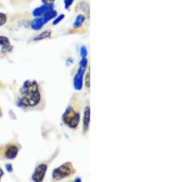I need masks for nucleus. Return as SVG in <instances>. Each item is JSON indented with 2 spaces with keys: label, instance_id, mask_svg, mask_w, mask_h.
Segmentation results:
<instances>
[{
  "label": "nucleus",
  "instance_id": "1",
  "mask_svg": "<svg viewBox=\"0 0 184 182\" xmlns=\"http://www.w3.org/2000/svg\"><path fill=\"white\" fill-rule=\"evenodd\" d=\"M18 105L27 109H36L42 102L41 89L36 81H27L17 94Z\"/></svg>",
  "mask_w": 184,
  "mask_h": 182
},
{
  "label": "nucleus",
  "instance_id": "13",
  "mask_svg": "<svg viewBox=\"0 0 184 182\" xmlns=\"http://www.w3.org/2000/svg\"><path fill=\"white\" fill-rule=\"evenodd\" d=\"M0 6H1V3H0Z\"/></svg>",
  "mask_w": 184,
  "mask_h": 182
},
{
  "label": "nucleus",
  "instance_id": "11",
  "mask_svg": "<svg viewBox=\"0 0 184 182\" xmlns=\"http://www.w3.org/2000/svg\"><path fill=\"white\" fill-rule=\"evenodd\" d=\"M55 0H42V2L45 5H51L55 2Z\"/></svg>",
  "mask_w": 184,
  "mask_h": 182
},
{
  "label": "nucleus",
  "instance_id": "4",
  "mask_svg": "<svg viewBox=\"0 0 184 182\" xmlns=\"http://www.w3.org/2000/svg\"><path fill=\"white\" fill-rule=\"evenodd\" d=\"M63 119L65 122L69 126L75 128L79 123V113L77 109H74V107L71 106L66 111Z\"/></svg>",
  "mask_w": 184,
  "mask_h": 182
},
{
  "label": "nucleus",
  "instance_id": "9",
  "mask_svg": "<svg viewBox=\"0 0 184 182\" xmlns=\"http://www.w3.org/2000/svg\"><path fill=\"white\" fill-rule=\"evenodd\" d=\"M7 20V15L4 13L0 12V27L4 25Z\"/></svg>",
  "mask_w": 184,
  "mask_h": 182
},
{
  "label": "nucleus",
  "instance_id": "6",
  "mask_svg": "<svg viewBox=\"0 0 184 182\" xmlns=\"http://www.w3.org/2000/svg\"><path fill=\"white\" fill-rule=\"evenodd\" d=\"M90 122V109L88 107H87L85 112H84V117H83V133H87L88 130Z\"/></svg>",
  "mask_w": 184,
  "mask_h": 182
},
{
  "label": "nucleus",
  "instance_id": "7",
  "mask_svg": "<svg viewBox=\"0 0 184 182\" xmlns=\"http://www.w3.org/2000/svg\"><path fill=\"white\" fill-rule=\"evenodd\" d=\"M32 0H9L11 4L15 7L25 6L32 2Z\"/></svg>",
  "mask_w": 184,
  "mask_h": 182
},
{
  "label": "nucleus",
  "instance_id": "2",
  "mask_svg": "<svg viewBox=\"0 0 184 182\" xmlns=\"http://www.w3.org/2000/svg\"><path fill=\"white\" fill-rule=\"evenodd\" d=\"M74 173V169L72 164L66 163L53 171V178L55 180H60L72 176Z\"/></svg>",
  "mask_w": 184,
  "mask_h": 182
},
{
  "label": "nucleus",
  "instance_id": "3",
  "mask_svg": "<svg viewBox=\"0 0 184 182\" xmlns=\"http://www.w3.org/2000/svg\"><path fill=\"white\" fill-rule=\"evenodd\" d=\"M20 148L19 144L12 143L0 147V156L6 159H14L17 155Z\"/></svg>",
  "mask_w": 184,
  "mask_h": 182
},
{
  "label": "nucleus",
  "instance_id": "5",
  "mask_svg": "<svg viewBox=\"0 0 184 182\" xmlns=\"http://www.w3.org/2000/svg\"><path fill=\"white\" fill-rule=\"evenodd\" d=\"M47 165L45 164H41L38 166L33 175V180L37 181H42L47 171Z\"/></svg>",
  "mask_w": 184,
  "mask_h": 182
},
{
  "label": "nucleus",
  "instance_id": "8",
  "mask_svg": "<svg viewBox=\"0 0 184 182\" xmlns=\"http://www.w3.org/2000/svg\"><path fill=\"white\" fill-rule=\"evenodd\" d=\"M85 84L86 87L88 89L90 87V66L88 65L87 67V70L86 72V75L85 77Z\"/></svg>",
  "mask_w": 184,
  "mask_h": 182
},
{
  "label": "nucleus",
  "instance_id": "10",
  "mask_svg": "<svg viewBox=\"0 0 184 182\" xmlns=\"http://www.w3.org/2000/svg\"><path fill=\"white\" fill-rule=\"evenodd\" d=\"M0 44L2 45H9V39L7 38L6 37L4 36H0Z\"/></svg>",
  "mask_w": 184,
  "mask_h": 182
},
{
  "label": "nucleus",
  "instance_id": "12",
  "mask_svg": "<svg viewBox=\"0 0 184 182\" xmlns=\"http://www.w3.org/2000/svg\"><path fill=\"white\" fill-rule=\"evenodd\" d=\"M3 175V171L1 169H0V179H1Z\"/></svg>",
  "mask_w": 184,
  "mask_h": 182
}]
</instances>
